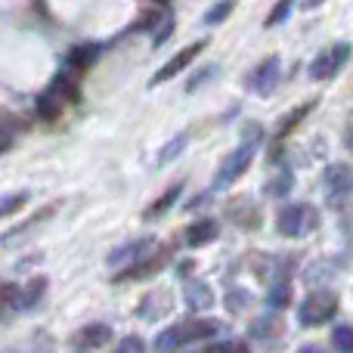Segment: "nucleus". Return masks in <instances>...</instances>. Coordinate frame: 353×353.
Listing matches in <instances>:
<instances>
[{
    "label": "nucleus",
    "instance_id": "f257e3e1",
    "mask_svg": "<svg viewBox=\"0 0 353 353\" xmlns=\"http://www.w3.org/2000/svg\"><path fill=\"white\" fill-rule=\"evenodd\" d=\"M335 313H338V294H335V292H325V288H319V292L307 294V298L301 301V307H298V323L307 325V329H313V325L329 323Z\"/></svg>",
    "mask_w": 353,
    "mask_h": 353
},
{
    "label": "nucleus",
    "instance_id": "f03ea898",
    "mask_svg": "<svg viewBox=\"0 0 353 353\" xmlns=\"http://www.w3.org/2000/svg\"><path fill=\"white\" fill-rule=\"evenodd\" d=\"M316 223H319L316 211H313L310 205H304V201H298V205H285L279 211V217H276V230H279L282 236H288V239L307 236Z\"/></svg>",
    "mask_w": 353,
    "mask_h": 353
},
{
    "label": "nucleus",
    "instance_id": "7ed1b4c3",
    "mask_svg": "<svg viewBox=\"0 0 353 353\" xmlns=\"http://www.w3.org/2000/svg\"><path fill=\"white\" fill-rule=\"evenodd\" d=\"M350 56H353V43H347V41L332 43V47H325L323 53L313 59L310 78H313V81H332V78H335V74L350 62Z\"/></svg>",
    "mask_w": 353,
    "mask_h": 353
},
{
    "label": "nucleus",
    "instance_id": "20e7f679",
    "mask_svg": "<svg viewBox=\"0 0 353 353\" xmlns=\"http://www.w3.org/2000/svg\"><path fill=\"white\" fill-rule=\"evenodd\" d=\"M251 159H254V143L248 140V143H242L236 152H230L223 159V165H220L217 174H214V189H230L232 183L251 168Z\"/></svg>",
    "mask_w": 353,
    "mask_h": 353
},
{
    "label": "nucleus",
    "instance_id": "39448f33",
    "mask_svg": "<svg viewBox=\"0 0 353 353\" xmlns=\"http://www.w3.org/2000/svg\"><path fill=\"white\" fill-rule=\"evenodd\" d=\"M323 192H325V201H329L332 208L344 205V199L353 192V165H344V161H338V165H329L323 174Z\"/></svg>",
    "mask_w": 353,
    "mask_h": 353
},
{
    "label": "nucleus",
    "instance_id": "423d86ee",
    "mask_svg": "<svg viewBox=\"0 0 353 353\" xmlns=\"http://www.w3.org/2000/svg\"><path fill=\"white\" fill-rule=\"evenodd\" d=\"M201 50H205V41H195V43H189V47H183L180 53H174L171 59L165 62V65L159 68V72L152 74V81H149V87H159V84H165V81H171L176 78V74L183 72L186 65H192L195 59L201 56Z\"/></svg>",
    "mask_w": 353,
    "mask_h": 353
},
{
    "label": "nucleus",
    "instance_id": "0eeeda50",
    "mask_svg": "<svg viewBox=\"0 0 353 353\" xmlns=\"http://www.w3.org/2000/svg\"><path fill=\"white\" fill-rule=\"evenodd\" d=\"M279 72H282L279 56H267V59L251 72V78H248L251 90H254L257 97H270V93L276 90V84H279Z\"/></svg>",
    "mask_w": 353,
    "mask_h": 353
},
{
    "label": "nucleus",
    "instance_id": "6e6552de",
    "mask_svg": "<svg viewBox=\"0 0 353 353\" xmlns=\"http://www.w3.org/2000/svg\"><path fill=\"white\" fill-rule=\"evenodd\" d=\"M171 254H174L171 248H161V251H155V254L140 257V261H137L130 270L118 273V279H115V282H121V285H124V282H137V279H146V276H155L168 261H171Z\"/></svg>",
    "mask_w": 353,
    "mask_h": 353
},
{
    "label": "nucleus",
    "instance_id": "1a4fd4ad",
    "mask_svg": "<svg viewBox=\"0 0 353 353\" xmlns=\"http://www.w3.org/2000/svg\"><path fill=\"white\" fill-rule=\"evenodd\" d=\"M112 341V329L109 325H84V329L78 332V335L72 338V344L78 350H97V347H105V344Z\"/></svg>",
    "mask_w": 353,
    "mask_h": 353
},
{
    "label": "nucleus",
    "instance_id": "9d476101",
    "mask_svg": "<svg viewBox=\"0 0 353 353\" xmlns=\"http://www.w3.org/2000/svg\"><path fill=\"white\" fill-rule=\"evenodd\" d=\"M220 236V226L217 220H195V223H189V230L183 232V239H186L189 248H201V245H211L214 239Z\"/></svg>",
    "mask_w": 353,
    "mask_h": 353
},
{
    "label": "nucleus",
    "instance_id": "9b49d317",
    "mask_svg": "<svg viewBox=\"0 0 353 353\" xmlns=\"http://www.w3.org/2000/svg\"><path fill=\"white\" fill-rule=\"evenodd\" d=\"M183 298H186V304L192 307V310H208V307H214V292L205 285V282H199V279H189L186 282Z\"/></svg>",
    "mask_w": 353,
    "mask_h": 353
},
{
    "label": "nucleus",
    "instance_id": "f8f14e48",
    "mask_svg": "<svg viewBox=\"0 0 353 353\" xmlns=\"http://www.w3.org/2000/svg\"><path fill=\"white\" fill-rule=\"evenodd\" d=\"M149 245H152V239H140V242L121 245V248H115L109 254V263H112V267H118V263H124V261H140V257L149 251Z\"/></svg>",
    "mask_w": 353,
    "mask_h": 353
},
{
    "label": "nucleus",
    "instance_id": "ddd939ff",
    "mask_svg": "<svg viewBox=\"0 0 353 353\" xmlns=\"http://www.w3.org/2000/svg\"><path fill=\"white\" fill-rule=\"evenodd\" d=\"M183 329H186V341H199V338L220 335L223 323H217V319H189V323H183Z\"/></svg>",
    "mask_w": 353,
    "mask_h": 353
},
{
    "label": "nucleus",
    "instance_id": "4468645a",
    "mask_svg": "<svg viewBox=\"0 0 353 353\" xmlns=\"http://www.w3.org/2000/svg\"><path fill=\"white\" fill-rule=\"evenodd\" d=\"M248 332H251V338H257V341H270V338H276L282 332V319L276 316V313H267V316L254 319Z\"/></svg>",
    "mask_w": 353,
    "mask_h": 353
},
{
    "label": "nucleus",
    "instance_id": "2eb2a0df",
    "mask_svg": "<svg viewBox=\"0 0 353 353\" xmlns=\"http://www.w3.org/2000/svg\"><path fill=\"white\" fill-rule=\"evenodd\" d=\"M99 56V47H93V43H81V47H74L72 53H68V68H74V72H87V68L97 62Z\"/></svg>",
    "mask_w": 353,
    "mask_h": 353
},
{
    "label": "nucleus",
    "instance_id": "dca6fc26",
    "mask_svg": "<svg viewBox=\"0 0 353 353\" xmlns=\"http://www.w3.org/2000/svg\"><path fill=\"white\" fill-rule=\"evenodd\" d=\"M62 109H65V99H62L56 90H47L43 97H37V115H41L43 121H53V118H59Z\"/></svg>",
    "mask_w": 353,
    "mask_h": 353
},
{
    "label": "nucleus",
    "instance_id": "f3484780",
    "mask_svg": "<svg viewBox=\"0 0 353 353\" xmlns=\"http://www.w3.org/2000/svg\"><path fill=\"white\" fill-rule=\"evenodd\" d=\"M267 304L273 307V310H285V307L292 304V282H288L285 276H282V279H276L273 285H270Z\"/></svg>",
    "mask_w": 353,
    "mask_h": 353
},
{
    "label": "nucleus",
    "instance_id": "a211bd4d",
    "mask_svg": "<svg viewBox=\"0 0 353 353\" xmlns=\"http://www.w3.org/2000/svg\"><path fill=\"white\" fill-rule=\"evenodd\" d=\"M313 105H316V99H310V103L298 105V109H294L292 115H285V118H282V121H279V128H276V137H279V140H285V137L292 134V130L298 128V124L304 121L307 115H310V109H313Z\"/></svg>",
    "mask_w": 353,
    "mask_h": 353
},
{
    "label": "nucleus",
    "instance_id": "6ab92c4d",
    "mask_svg": "<svg viewBox=\"0 0 353 353\" xmlns=\"http://www.w3.org/2000/svg\"><path fill=\"white\" fill-rule=\"evenodd\" d=\"M43 294H47V279H43V276H37V279L28 282V288H25V292H19V307H22V310H31V307H34Z\"/></svg>",
    "mask_w": 353,
    "mask_h": 353
},
{
    "label": "nucleus",
    "instance_id": "aec40b11",
    "mask_svg": "<svg viewBox=\"0 0 353 353\" xmlns=\"http://www.w3.org/2000/svg\"><path fill=\"white\" fill-rule=\"evenodd\" d=\"M230 220H232V223H239V226H257V211L251 208L248 199L232 201V205H230Z\"/></svg>",
    "mask_w": 353,
    "mask_h": 353
},
{
    "label": "nucleus",
    "instance_id": "412c9836",
    "mask_svg": "<svg viewBox=\"0 0 353 353\" xmlns=\"http://www.w3.org/2000/svg\"><path fill=\"white\" fill-rule=\"evenodd\" d=\"M180 192H183V186H180V183H174V186L168 189V192L161 195V199H155V201H152V208L146 211V220H155V217H161L165 211H171L174 201L180 199Z\"/></svg>",
    "mask_w": 353,
    "mask_h": 353
},
{
    "label": "nucleus",
    "instance_id": "4be33fe9",
    "mask_svg": "<svg viewBox=\"0 0 353 353\" xmlns=\"http://www.w3.org/2000/svg\"><path fill=\"white\" fill-rule=\"evenodd\" d=\"M183 344H186V329L183 325H171V329H165L155 338V350H176Z\"/></svg>",
    "mask_w": 353,
    "mask_h": 353
},
{
    "label": "nucleus",
    "instance_id": "5701e85b",
    "mask_svg": "<svg viewBox=\"0 0 353 353\" xmlns=\"http://www.w3.org/2000/svg\"><path fill=\"white\" fill-rule=\"evenodd\" d=\"M292 186H294V174L292 171H282V174H276L273 180L267 183V189H263V192H267L270 199H282V195L292 192Z\"/></svg>",
    "mask_w": 353,
    "mask_h": 353
},
{
    "label": "nucleus",
    "instance_id": "b1692460",
    "mask_svg": "<svg viewBox=\"0 0 353 353\" xmlns=\"http://www.w3.org/2000/svg\"><path fill=\"white\" fill-rule=\"evenodd\" d=\"M186 143H189V134H176L171 143H165V146H161V152H159V165H168V161H174L176 155L186 149Z\"/></svg>",
    "mask_w": 353,
    "mask_h": 353
},
{
    "label": "nucleus",
    "instance_id": "393cba45",
    "mask_svg": "<svg viewBox=\"0 0 353 353\" xmlns=\"http://www.w3.org/2000/svg\"><path fill=\"white\" fill-rule=\"evenodd\" d=\"M28 205V192H16V195H6V199H0V220L10 217V214H16L19 208Z\"/></svg>",
    "mask_w": 353,
    "mask_h": 353
},
{
    "label": "nucleus",
    "instance_id": "a878e982",
    "mask_svg": "<svg viewBox=\"0 0 353 353\" xmlns=\"http://www.w3.org/2000/svg\"><path fill=\"white\" fill-rule=\"evenodd\" d=\"M232 6H236V0H220V3H214L211 10L205 12V22H208V25H220V22H223V19L232 12Z\"/></svg>",
    "mask_w": 353,
    "mask_h": 353
},
{
    "label": "nucleus",
    "instance_id": "bb28decb",
    "mask_svg": "<svg viewBox=\"0 0 353 353\" xmlns=\"http://www.w3.org/2000/svg\"><path fill=\"white\" fill-rule=\"evenodd\" d=\"M332 347L353 350V325H335V332H332Z\"/></svg>",
    "mask_w": 353,
    "mask_h": 353
},
{
    "label": "nucleus",
    "instance_id": "cd10ccee",
    "mask_svg": "<svg viewBox=\"0 0 353 353\" xmlns=\"http://www.w3.org/2000/svg\"><path fill=\"white\" fill-rule=\"evenodd\" d=\"M50 90H56L65 103H72V99H78V87H74V81L72 78H65V74H59V78L50 84Z\"/></svg>",
    "mask_w": 353,
    "mask_h": 353
},
{
    "label": "nucleus",
    "instance_id": "c85d7f7f",
    "mask_svg": "<svg viewBox=\"0 0 353 353\" xmlns=\"http://www.w3.org/2000/svg\"><path fill=\"white\" fill-rule=\"evenodd\" d=\"M294 10V0H279V3L273 6V12L267 16V28H273V25H282L288 16H292Z\"/></svg>",
    "mask_w": 353,
    "mask_h": 353
},
{
    "label": "nucleus",
    "instance_id": "c756f323",
    "mask_svg": "<svg viewBox=\"0 0 353 353\" xmlns=\"http://www.w3.org/2000/svg\"><path fill=\"white\" fill-rule=\"evenodd\" d=\"M248 304H251V292H245V288H232V292L226 294V307H230L232 313H242Z\"/></svg>",
    "mask_w": 353,
    "mask_h": 353
},
{
    "label": "nucleus",
    "instance_id": "7c9ffc66",
    "mask_svg": "<svg viewBox=\"0 0 353 353\" xmlns=\"http://www.w3.org/2000/svg\"><path fill=\"white\" fill-rule=\"evenodd\" d=\"M16 304H19V288L12 282H0V310L16 307Z\"/></svg>",
    "mask_w": 353,
    "mask_h": 353
},
{
    "label": "nucleus",
    "instance_id": "2f4dec72",
    "mask_svg": "<svg viewBox=\"0 0 353 353\" xmlns=\"http://www.w3.org/2000/svg\"><path fill=\"white\" fill-rule=\"evenodd\" d=\"M208 350L211 353H245L248 350V344L245 341H220V344H211Z\"/></svg>",
    "mask_w": 353,
    "mask_h": 353
},
{
    "label": "nucleus",
    "instance_id": "473e14b6",
    "mask_svg": "<svg viewBox=\"0 0 353 353\" xmlns=\"http://www.w3.org/2000/svg\"><path fill=\"white\" fill-rule=\"evenodd\" d=\"M143 347H146V344H143L140 335H130V338H124V341L118 344V350H121V353H140Z\"/></svg>",
    "mask_w": 353,
    "mask_h": 353
},
{
    "label": "nucleus",
    "instance_id": "72a5a7b5",
    "mask_svg": "<svg viewBox=\"0 0 353 353\" xmlns=\"http://www.w3.org/2000/svg\"><path fill=\"white\" fill-rule=\"evenodd\" d=\"M214 72H217V68H205V72H199V74H195V78H192V81H189V84H186V93L199 90V87H201V81H205L208 74H214Z\"/></svg>",
    "mask_w": 353,
    "mask_h": 353
},
{
    "label": "nucleus",
    "instance_id": "f704fd0d",
    "mask_svg": "<svg viewBox=\"0 0 353 353\" xmlns=\"http://www.w3.org/2000/svg\"><path fill=\"white\" fill-rule=\"evenodd\" d=\"M171 31H174V22H168V25H165V28H161V31H159V37H155V47H161V43H165V41H168V37H171Z\"/></svg>",
    "mask_w": 353,
    "mask_h": 353
},
{
    "label": "nucleus",
    "instance_id": "c9c22d12",
    "mask_svg": "<svg viewBox=\"0 0 353 353\" xmlns=\"http://www.w3.org/2000/svg\"><path fill=\"white\" fill-rule=\"evenodd\" d=\"M6 149H10V134H3V130H0V152H6Z\"/></svg>",
    "mask_w": 353,
    "mask_h": 353
},
{
    "label": "nucleus",
    "instance_id": "e433bc0d",
    "mask_svg": "<svg viewBox=\"0 0 353 353\" xmlns=\"http://www.w3.org/2000/svg\"><path fill=\"white\" fill-rule=\"evenodd\" d=\"M304 3H307V10H316V6L323 3V0H304Z\"/></svg>",
    "mask_w": 353,
    "mask_h": 353
},
{
    "label": "nucleus",
    "instance_id": "4c0bfd02",
    "mask_svg": "<svg viewBox=\"0 0 353 353\" xmlns=\"http://www.w3.org/2000/svg\"><path fill=\"white\" fill-rule=\"evenodd\" d=\"M155 3H165V6H168V0H155Z\"/></svg>",
    "mask_w": 353,
    "mask_h": 353
}]
</instances>
